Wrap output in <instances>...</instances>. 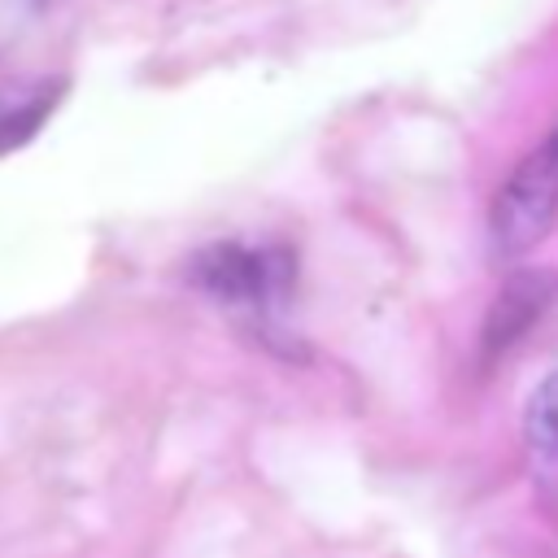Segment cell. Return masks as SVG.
Returning <instances> with one entry per match:
<instances>
[{
    "mask_svg": "<svg viewBox=\"0 0 558 558\" xmlns=\"http://www.w3.org/2000/svg\"><path fill=\"white\" fill-rule=\"evenodd\" d=\"M187 283L257 331H275L296 292V253L279 240H214L187 257Z\"/></svg>",
    "mask_w": 558,
    "mask_h": 558,
    "instance_id": "obj_1",
    "label": "cell"
},
{
    "mask_svg": "<svg viewBox=\"0 0 558 558\" xmlns=\"http://www.w3.org/2000/svg\"><path fill=\"white\" fill-rule=\"evenodd\" d=\"M558 222V126L506 174L488 209V240L501 262L523 257Z\"/></svg>",
    "mask_w": 558,
    "mask_h": 558,
    "instance_id": "obj_2",
    "label": "cell"
},
{
    "mask_svg": "<svg viewBox=\"0 0 558 558\" xmlns=\"http://www.w3.org/2000/svg\"><path fill=\"white\" fill-rule=\"evenodd\" d=\"M558 301V275L554 270H514L497 301L488 305L484 314V331H480V357L484 362H497L519 336H527L541 314Z\"/></svg>",
    "mask_w": 558,
    "mask_h": 558,
    "instance_id": "obj_3",
    "label": "cell"
},
{
    "mask_svg": "<svg viewBox=\"0 0 558 558\" xmlns=\"http://www.w3.org/2000/svg\"><path fill=\"white\" fill-rule=\"evenodd\" d=\"M523 440L541 475H558V371H549L523 405Z\"/></svg>",
    "mask_w": 558,
    "mask_h": 558,
    "instance_id": "obj_4",
    "label": "cell"
},
{
    "mask_svg": "<svg viewBox=\"0 0 558 558\" xmlns=\"http://www.w3.org/2000/svg\"><path fill=\"white\" fill-rule=\"evenodd\" d=\"M57 96H61L57 83H39L35 92H22L17 100H4L0 105V153L26 144L44 126V118L57 109Z\"/></svg>",
    "mask_w": 558,
    "mask_h": 558,
    "instance_id": "obj_5",
    "label": "cell"
}]
</instances>
